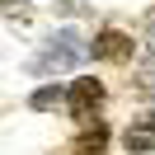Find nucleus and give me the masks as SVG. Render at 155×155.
Listing matches in <instances>:
<instances>
[{"mask_svg":"<svg viewBox=\"0 0 155 155\" xmlns=\"http://www.w3.org/2000/svg\"><path fill=\"white\" fill-rule=\"evenodd\" d=\"M99 104H104V85H99L94 75H80L75 85H71V99H66V108L80 117V122H89V117L99 113Z\"/></svg>","mask_w":155,"mask_h":155,"instance_id":"1","label":"nucleus"},{"mask_svg":"<svg viewBox=\"0 0 155 155\" xmlns=\"http://www.w3.org/2000/svg\"><path fill=\"white\" fill-rule=\"evenodd\" d=\"M80 52H85V47H75V38L61 33V38H52V47L33 61V71H38V75H47V71H66V66H75V61H80Z\"/></svg>","mask_w":155,"mask_h":155,"instance_id":"2","label":"nucleus"},{"mask_svg":"<svg viewBox=\"0 0 155 155\" xmlns=\"http://www.w3.org/2000/svg\"><path fill=\"white\" fill-rule=\"evenodd\" d=\"M89 52H94V61H132V38L122 28H99Z\"/></svg>","mask_w":155,"mask_h":155,"instance_id":"3","label":"nucleus"},{"mask_svg":"<svg viewBox=\"0 0 155 155\" xmlns=\"http://www.w3.org/2000/svg\"><path fill=\"white\" fill-rule=\"evenodd\" d=\"M108 150V127L99 122V117H89L85 127H80V136L71 141V155H104Z\"/></svg>","mask_w":155,"mask_h":155,"instance_id":"4","label":"nucleus"},{"mask_svg":"<svg viewBox=\"0 0 155 155\" xmlns=\"http://www.w3.org/2000/svg\"><path fill=\"white\" fill-rule=\"evenodd\" d=\"M122 146H127V155H146V150H155V117H136V122L122 132Z\"/></svg>","mask_w":155,"mask_h":155,"instance_id":"5","label":"nucleus"},{"mask_svg":"<svg viewBox=\"0 0 155 155\" xmlns=\"http://www.w3.org/2000/svg\"><path fill=\"white\" fill-rule=\"evenodd\" d=\"M71 94H61L57 85H42V89H33L28 94V108H38V113H52V108H61Z\"/></svg>","mask_w":155,"mask_h":155,"instance_id":"6","label":"nucleus"}]
</instances>
